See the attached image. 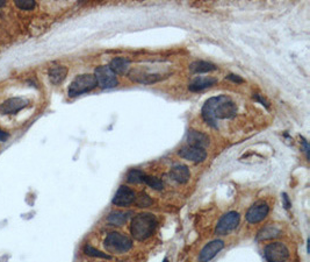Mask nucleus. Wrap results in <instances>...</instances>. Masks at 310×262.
I'll return each mask as SVG.
<instances>
[{"instance_id":"obj_12","label":"nucleus","mask_w":310,"mask_h":262,"mask_svg":"<svg viewBox=\"0 0 310 262\" xmlns=\"http://www.w3.org/2000/svg\"><path fill=\"white\" fill-rule=\"evenodd\" d=\"M224 242L222 240H213L201 249L199 254V262H209L223 249Z\"/></svg>"},{"instance_id":"obj_26","label":"nucleus","mask_w":310,"mask_h":262,"mask_svg":"<svg viewBox=\"0 0 310 262\" xmlns=\"http://www.w3.org/2000/svg\"><path fill=\"white\" fill-rule=\"evenodd\" d=\"M16 6L22 11H32L35 9L36 3L33 0H18L16 2Z\"/></svg>"},{"instance_id":"obj_23","label":"nucleus","mask_w":310,"mask_h":262,"mask_svg":"<svg viewBox=\"0 0 310 262\" xmlns=\"http://www.w3.org/2000/svg\"><path fill=\"white\" fill-rule=\"evenodd\" d=\"M144 172L138 170V169H131L127 174V182L131 184L143 183V177H144Z\"/></svg>"},{"instance_id":"obj_24","label":"nucleus","mask_w":310,"mask_h":262,"mask_svg":"<svg viewBox=\"0 0 310 262\" xmlns=\"http://www.w3.org/2000/svg\"><path fill=\"white\" fill-rule=\"evenodd\" d=\"M134 202L136 203V205H137L138 208H149V206L152 205L153 203L149 195H146L145 193H141L137 197H135Z\"/></svg>"},{"instance_id":"obj_3","label":"nucleus","mask_w":310,"mask_h":262,"mask_svg":"<svg viewBox=\"0 0 310 262\" xmlns=\"http://www.w3.org/2000/svg\"><path fill=\"white\" fill-rule=\"evenodd\" d=\"M105 249L110 254H123L131 249L132 240L127 235L119 232H112L103 241Z\"/></svg>"},{"instance_id":"obj_17","label":"nucleus","mask_w":310,"mask_h":262,"mask_svg":"<svg viewBox=\"0 0 310 262\" xmlns=\"http://www.w3.org/2000/svg\"><path fill=\"white\" fill-rule=\"evenodd\" d=\"M130 62L124 57H115L110 61L108 68L114 75H125L129 71Z\"/></svg>"},{"instance_id":"obj_27","label":"nucleus","mask_w":310,"mask_h":262,"mask_svg":"<svg viewBox=\"0 0 310 262\" xmlns=\"http://www.w3.org/2000/svg\"><path fill=\"white\" fill-rule=\"evenodd\" d=\"M228 78L232 80V82H235V83H243V82H244L243 78H241V77L237 76V75H234V73H230V75L228 76Z\"/></svg>"},{"instance_id":"obj_31","label":"nucleus","mask_w":310,"mask_h":262,"mask_svg":"<svg viewBox=\"0 0 310 262\" xmlns=\"http://www.w3.org/2000/svg\"><path fill=\"white\" fill-rule=\"evenodd\" d=\"M5 2H0V7H3V6H5Z\"/></svg>"},{"instance_id":"obj_6","label":"nucleus","mask_w":310,"mask_h":262,"mask_svg":"<svg viewBox=\"0 0 310 262\" xmlns=\"http://www.w3.org/2000/svg\"><path fill=\"white\" fill-rule=\"evenodd\" d=\"M239 217L238 212L236 211H230L226 213V215L222 216V218L219 220V223L216 225L215 228V233L217 235H227L235 230L236 227L238 226L239 224Z\"/></svg>"},{"instance_id":"obj_10","label":"nucleus","mask_w":310,"mask_h":262,"mask_svg":"<svg viewBox=\"0 0 310 262\" xmlns=\"http://www.w3.org/2000/svg\"><path fill=\"white\" fill-rule=\"evenodd\" d=\"M269 212V206L265 202H257L246 212V220L250 224H257L266 218Z\"/></svg>"},{"instance_id":"obj_15","label":"nucleus","mask_w":310,"mask_h":262,"mask_svg":"<svg viewBox=\"0 0 310 262\" xmlns=\"http://www.w3.org/2000/svg\"><path fill=\"white\" fill-rule=\"evenodd\" d=\"M170 176L173 181H176L177 183L185 184L191 179V172L187 165L184 164H176L173 165L170 170Z\"/></svg>"},{"instance_id":"obj_5","label":"nucleus","mask_w":310,"mask_h":262,"mask_svg":"<svg viewBox=\"0 0 310 262\" xmlns=\"http://www.w3.org/2000/svg\"><path fill=\"white\" fill-rule=\"evenodd\" d=\"M264 255L268 262H285L289 256V250L282 242H273L265 247Z\"/></svg>"},{"instance_id":"obj_28","label":"nucleus","mask_w":310,"mask_h":262,"mask_svg":"<svg viewBox=\"0 0 310 262\" xmlns=\"http://www.w3.org/2000/svg\"><path fill=\"white\" fill-rule=\"evenodd\" d=\"M282 199H283V205H285V208L289 209L290 208V202H289L288 196H287V194H282Z\"/></svg>"},{"instance_id":"obj_29","label":"nucleus","mask_w":310,"mask_h":262,"mask_svg":"<svg viewBox=\"0 0 310 262\" xmlns=\"http://www.w3.org/2000/svg\"><path fill=\"white\" fill-rule=\"evenodd\" d=\"M253 98H254V99H256V101H258V102H260V103H261V104H263V105L265 106V108H268V103H267L266 101H265V99H263V98H261L259 95H254V96H253Z\"/></svg>"},{"instance_id":"obj_1","label":"nucleus","mask_w":310,"mask_h":262,"mask_svg":"<svg viewBox=\"0 0 310 262\" xmlns=\"http://www.w3.org/2000/svg\"><path fill=\"white\" fill-rule=\"evenodd\" d=\"M237 113V105L228 96L212 97L202 106L201 114L205 123L214 128L219 127L217 120L230 119Z\"/></svg>"},{"instance_id":"obj_22","label":"nucleus","mask_w":310,"mask_h":262,"mask_svg":"<svg viewBox=\"0 0 310 262\" xmlns=\"http://www.w3.org/2000/svg\"><path fill=\"white\" fill-rule=\"evenodd\" d=\"M143 183H145L146 186H149L150 188H152L153 190H157V191L163 190V188H164L163 182H162L158 177L144 175V177H143Z\"/></svg>"},{"instance_id":"obj_11","label":"nucleus","mask_w":310,"mask_h":262,"mask_svg":"<svg viewBox=\"0 0 310 262\" xmlns=\"http://www.w3.org/2000/svg\"><path fill=\"white\" fill-rule=\"evenodd\" d=\"M179 156L185 158V160L195 162V163H199V162H204L207 157V152L205 148H200V147H195V146H184L182 149L179 150Z\"/></svg>"},{"instance_id":"obj_30","label":"nucleus","mask_w":310,"mask_h":262,"mask_svg":"<svg viewBox=\"0 0 310 262\" xmlns=\"http://www.w3.org/2000/svg\"><path fill=\"white\" fill-rule=\"evenodd\" d=\"M7 138H9V134H7L6 132L0 130V141H5V140H7Z\"/></svg>"},{"instance_id":"obj_20","label":"nucleus","mask_w":310,"mask_h":262,"mask_svg":"<svg viewBox=\"0 0 310 262\" xmlns=\"http://www.w3.org/2000/svg\"><path fill=\"white\" fill-rule=\"evenodd\" d=\"M280 233H281V231H280L279 227L274 226V225H267V226L263 227L258 232L257 239L258 240H269V239L279 237Z\"/></svg>"},{"instance_id":"obj_8","label":"nucleus","mask_w":310,"mask_h":262,"mask_svg":"<svg viewBox=\"0 0 310 262\" xmlns=\"http://www.w3.org/2000/svg\"><path fill=\"white\" fill-rule=\"evenodd\" d=\"M166 75H163L162 72H147L145 70L141 69H135L131 70L129 72V78L131 80H134L136 83H141V84H153L160 82V80H163L166 78Z\"/></svg>"},{"instance_id":"obj_21","label":"nucleus","mask_w":310,"mask_h":262,"mask_svg":"<svg viewBox=\"0 0 310 262\" xmlns=\"http://www.w3.org/2000/svg\"><path fill=\"white\" fill-rule=\"evenodd\" d=\"M217 66L207 61H195L190 65V70L194 73H206L216 70Z\"/></svg>"},{"instance_id":"obj_9","label":"nucleus","mask_w":310,"mask_h":262,"mask_svg":"<svg viewBox=\"0 0 310 262\" xmlns=\"http://www.w3.org/2000/svg\"><path fill=\"white\" fill-rule=\"evenodd\" d=\"M29 105V101L26 98L22 97H14L7 99L0 104V114H16L20 111L24 110L25 108H27Z\"/></svg>"},{"instance_id":"obj_32","label":"nucleus","mask_w":310,"mask_h":262,"mask_svg":"<svg viewBox=\"0 0 310 262\" xmlns=\"http://www.w3.org/2000/svg\"><path fill=\"white\" fill-rule=\"evenodd\" d=\"M163 262H169V260H168V257H165V259L163 260Z\"/></svg>"},{"instance_id":"obj_16","label":"nucleus","mask_w":310,"mask_h":262,"mask_svg":"<svg viewBox=\"0 0 310 262\" xmlns=\"http://www.w3.org/2000/svg\"><path fill=\"white\" fill-rule=\"evenodd\" d=\"M217 83V79L214 78V77H197L194 78L188 85V89L191 91L197 92V91H202L205 89L212 88L213 85H215Z\"/></svg>"},{"instance_id":"obj_2","label":"nucleus","mask_w":310,"mask_h":262,"mask_svg":"<svg viewBox=\"0 0 310 262\" xmlns=\"http://www.w3.org/2000/svg\"><path fill=\"white\" fill-rule=\"evenodd\" d=\"M157 225L158 220L156 216L152 215V213H138L137 216H135L134 218H132L131 221V235L136 240H146L147 238H150L151 235L153 234L154 230L157 228Z\"/></svg>"},{"instance_id":"obj_4","label":"nucleus","mask_w":310,"mask_h":262,"mask_svg":"<svg viewBox=\"0 0 310 262\" xmlns=\"http://www.w3.org/2000/svg\"><path fill=\"white\" fill-rule=\"evenodd\" d=\"M97 80H95L94 75L91 73H83V75L77 76L75 79L72 80L71 84L68 89V95L70 97H77L86 92H90L93 89L97 88Z\"/></svg>"},{"instance_id":"obj_18","label":"nucleus","mask_w":310,"mask_h":262,"mask_svg":"<svg viewBox=\"0 0 310 262\" xmlns=\"http://www.w3.org/2000/svg\"><path fill=\"white\" fill-rule=\"evenodd\" d=\"M49 79L54 85H58L65 79L68 75V68L64 65H54L49 69Z\"/></svg>"},{"instance_id":"obj_7","label":"nucleus","mask_w":310,"mask_h":262,"mask_svg":"<svg viewBox=\"0 0 310 262\" xmlns=\"http://www.w3.org/2000/svg\"><path fill=\"white\" fill-rule=\"evenodd\" d=\"M94 77L97 84L101 89H112L117 85V78L114 73L110 71L108 65L98 66L94 71Z\"/></svg>"},{"instance_id":"obj_13","label":"nucleus","mask_w":310,"mask_h":262,"mask_svg":"<svg viewBox=\"0 0 310 262\" xmlns=\"http://www.w3.org/2000/svg\"><path fill=\"white\" fill-rule=\"evenodd\" d=\"M136 195L134 193V190H131L130 188L121 186L119 189H117L115 196L113 198V204L116 206H129L132 204L135 201Z\"/></svg>"},{"instance_id":"obj_19","label":"nucleus","mask_w":310,"mask_h":262,"mask_svg":"<svg viewBox=\"0 0 310 262\" xmlns=\"http://www.w3.org/2000/svg\"><path fill=\"white\" fill-rule=\"evenodd\" d=\"M130 211H113L107 217V221H108L110 225H113V226H122V225L125 224V221L128 220L129 217H130Z\"/></svg>"},{"instance_id":"obj_25","label":"nucleus","mask_w":310,"mask_h":262,"mask_svg":"<svg viewBox=\"0 0 310 262\" xmlns=\"http://www.w3.org/2000/svg\"><path fill=\"white\" fill-rule=\"evenodd\" d=\"M84 253L86 254V255H90V256H93V257H102V259H110V255H108V254L106 253H102L100 252V250L95 249L94 247H92L90 245H86L84 247Z\"/></svg>"},{"instance_id":"obj_14","label":"nucleus","mask_w":310,"mask_h":262,"mask_svg":"<svg viewBox=\"0 0 310 262\" xmlns=\"http://www.w3.org/2000/svg\"><path fill=\"white\" fill-rule=\"evenodd\" d=\"M187 143L190 146L200 147V148H206L209 145V136L205 133L191 130L187 133Z\"/></svg>"}]
</instances>
